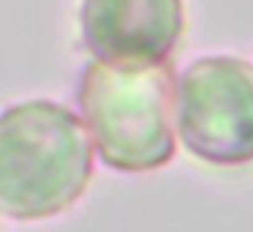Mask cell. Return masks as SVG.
I'll return each instance as SVG.
<instances>
[{"mask_svg":"<svg viewBox=\"0 0 253 232\" xmlns=\"http://www.w3.org/2000/svg\"><path fill=\"white\" fill-rule=\"evenodd\" d=\"M90 177L93 145L74 110L33 99L0 112V216H57L82 197Z\"/></svg>","mask_w":253,"mask_h":232,"instance_id":"1","label":"cell"},{"mask_svg":"<svg viewBox=\"0 0 253 232\" xmlns=\"http://www.w3.org/2000/svg\"><path fill=\"white\" fill-rule=\"evenodd\" d=\"M77 104L101 161L117 172H153L174 159V77L169 63L82 68Z\"/></svg>","mask_w":253,"mask_h":232,"instance_id":"2","label":"cell"},{"mask_svg":"<svg viewBox=\"0 0 253 232\" xmlns=\"http://www.w3.org/2000/svg\"><path fill=\"white\" fill-rule=\"evenodd\" d=\"M174 126L182 148L212 167L253 161V63L207 55L174 79Z\"/></svg>","mask_w":253,"mask_h":232,"instance_id":"3","label":"cell"},{"mask_svg":"<svg viewBox=\"0 0 253 232\" xmlns=\"http://www.w3.org/2000/svg\"><path fill=\"white\" fill-rule=\"evenodd\" d=\"M82 44L98 63H169L185 30L182 0H82Z\"/></svg>","mask_w":253,"mask_h":232,"instance_id":"4","label":"cell"}]
</instances>
